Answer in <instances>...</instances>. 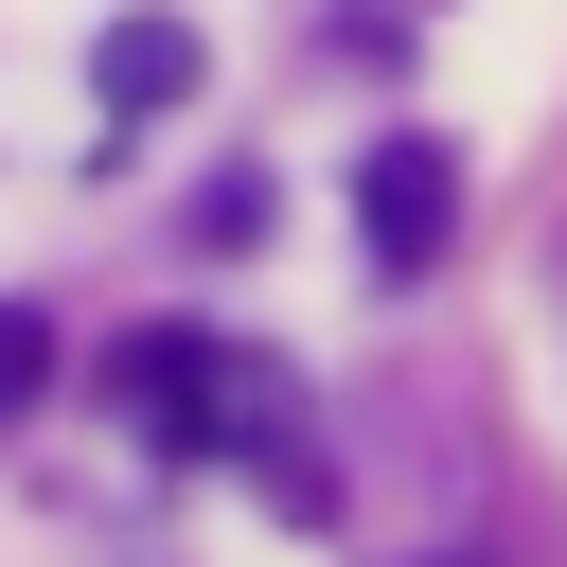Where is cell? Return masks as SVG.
Listing matches in <instances>:
<instances>
[{"label":"cell","instance_id":"6da1fadb","mask_svg":"<svg viewBox=\"0 0 567 567\" xmlns=\"http://www.w3.org/2000/svg\"><path fill=\"white\" fill-rule=\"evenodd\" d=\"M443 230H461V159H443V142H372V159H354V248H372L390 284H425Z\"/></svg>","mask_w":567,"mask_h":567},{"label":"cell","instance_id":"7a4b0ae2","mask_svg":"<svg viewBox=\"0 0 567 567\" xmlns=\"http://www.w3.org/2000/svg\"><path fill=\"white\" fill-rule=\"evenodd\" d=\"M89 89H106L124 124H159V106L195 89V18H106V53H89Z\"/></svg>","mask_w":567,"mask_h":567},{"label":"cell","instance_id":"3957f363","mask_svg":"<svg viewBox=\"0 0 567 567\" xmlns=\"http://www.w3.org/2000/svg\"><path fill=\"white\" fill-rule=\"evenodd\" d=\"M35 408H53V319L0 301V425H35Z\"/></svg>","mask_w":567,"mask_h":567}]
</instances>
